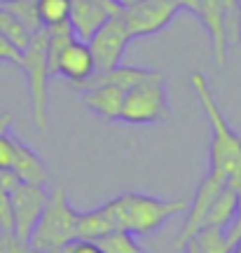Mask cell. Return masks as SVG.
<instances>
[{"instance_id": "obj_1", "label": "cell", "mask_w": 241, "mask_h": 253, "mask_svg": "<svg viewBox=\"0 0 241 253\" xmlns=\"http://www.w3.org/2000/svg\"><path fill=\"white\" fill-rule=\"evenodd\" d=\"M190 82L211 126V173L223 176L232 188L241 190V136L230 126L223 110L218 108V101L204 73L195 71Z\"/></svg>"}, {"instance_id": "obj_2", "label": "cell", "mask_w": 241, "mask_h": 253, "mask_svg": "<svg viewBox=\"0 0 241 253\" xmlns=\"http://www.w3.org/2000/svg\"><path fill=\"white\" fill-rule=\"evenodd\" d=\"M190 202L185 199H160L141 192H126L120 197H113L103 204L115 230L129 232V235H152L160 230L166 220L188 211Z\"/></svg>"}, {"instance_id": "obj_3", "label": "cell", "mask_w": 241, "mask_h": 253, "mask_svg": "<svg viewBox=\"0 0 241 253\" xmlns=\"http://www.w3.org/2000/svg\"><path fill=\"white\" fill-rule=\"evenodd\" d=\"M78 230V211L68 204L66 190L56 188L47 195L42 213L36 227L31 230L28 244L38 253H59L63 246L75 239Z\"/></svg>"}, {"instance_id": "obj_4", "label": "cell", "mask_w": 241, "mask_h": 253, "mask_svg": "<svg viewBox=\"0 0 241 253\" xmlns=\"http://www.w3.org/2000/svg\"><path fill=\"white\" fill-rule=\"evenodd\" d=\"M19 68L26 75L28 99H31V120L45 131L49 125V71H47V31L33 33L28 47L21 52Z\"/></svg>"}, {"instance_id": "obj_5", "label": "cell", "mask_w": 241, "mask_h": 253, "mask_svg": "<svg viewBox=\"0 0 241 253\" xmlns=\"http://www.w3.org/2000/svg\"><path fill=\"white\" fill-rule=\"evenodd\" d=\"M169 99H166V87L161 73H152L150 78L134 84L131 89L124 91L122 110L117 122L124 125H157L169 120Z\"/></svg>"}, {"instance_id": "obj_6", "label": "cell", "mask_w": 241, "mask_h": 253, "mask_svg": "<svg viewBox=\"0 0 241 253\" xmlns=\"http://www.w3.org/2000/svg\"><path fill=\"white\" fill-rule=\"evenodd\" d=\"M183 12L178 0H138L129 7H120L117 17L124 24L131 40L161 33Z\"/></svg>"}, {"instance_id": "obj_7", "label": "cell", "mask_w": 241, "mask_h": 253, "mask_svg": "<svg viewBox=\"0 0 241 253\" xmlns=\"http://www.w3.org/2000/svg\"><path fill=\"white\" fill-rule=\"evenodd\" d=\"M129 42H131V38L126 33L124 24L120 21V17L117 14L108 17L106 24L87 40L91 59H94V68H96L94 73L110 71V68H115L117 63H122Z\"/></svg>"}, {"instance_id": "obj_8", "label": "cell", "mask_w": 241, "mask_h": 253, "mask_svg": "<svg viewBox=\"0 0 241 253\" xmlns=\"http://www.w3.org/2000/svg\"><path fill=\"white\" fill-rule=\"evenodd\" d=\"M180 7L192 12L204 28L208 31L211 45H213V59L218 66L227 63V9L223 0H178Z\"/></svg>"}, {"instance_id": "obj_9", "label": "cell", "mask_w": 241, "mask_h": 253, "mask_svg": "<svg viewBox=\"0 0 241 253\" xmlns=\"http://www.w3.org/2000/svg\"><path fill=\"white\" fill-rule=\"evenodd\" d=\"M47 202L45 185H31V183H19L9 192V207H12V223H14V235L21 239L31 237V230L36 227L38 218L42 213V207Z\"/></svg>"}, {"instance_id": "obj_10", "label": "cell", "mask_w": 241, "mask_h": 253, "mask_svg": "<svg viewBox=\"0 0 241 253\" xmlns=\"http://www.w3.org/2000/svg\"><path fill=\"white\" fill-rule=\"evenodd\" d=\"M225 185H227V181H225L223 176L211 173V171H208V176H206L204 181L199 183V188H197V192H195V199L190 202V207H188V218H185L183 237H180L178 246H183L185 239L195 237L197 230L204 225V218H206V213H208V209H211L213 199L218 197V192H220Z\"/></svg>"}, {"instance_id": "obj_11", "label": "cell", "mask_w": 241, "mask_h": 253, "mask_svg": "<svg viewBox=\"0 0 241 253\" xmlns=\"http://www.w3.org/2000/svg\"><path fill=\"white\" fill-rule=\"evenodd\" d=\"M108 17H113V12L96 0H71L68 5V26L82 42H87L106 24Z\"/></svg>"}, {"instance_id": "obj_12", "label": "cell", "mask_w": 241, "mask_h": 253, "mask_svg": "<svg viewBox=\"0 0 241 253\" xmlns=\"http://www.w3.org/2000/svg\"><path fill=\"white\" fill-rule=\"evenodd\" d=\"M94 59H91L89 45L82 42L78 38H73L68 45L63 47L59 63H56V75H63L66 80H71L75 87L84 82L89 75H94Z\"/></svg>"}, {"instance_id": "obj_13", "label": "cell", "mask_w": 241, "mask_h": 253, "mask_svg": "<svg viewBox=\"0 0 241 253\" xmlns=\"http://www.w3.org/2000/svg\"><path fill=\"white\" fill-rule=\"evenodd\" d=\"M12 171L17 173V178L21 183H31V185H47V181H49V169H47L45 160L17 136H14Z\"/></svg>"}, {"instance_id": "obj_14", "label": "cell", "mask_w": 241, "mask_h": 253, "mask_svg": "<svg viewBox=\"0 0 241 253\" xmlns=\"http://www.w3.org/2000/svg\"><path fill=\"white\" fill-rule=\"evenodd\" d=\"M152 68H138V66H124V63H117L115 68L103 73H94L89 75L84 82L78 84V89H91V87H101V84H110V87H117V89H131L134 84L143 82L145 78L152 75Z\"/></svg>"}, {"instance_id": "obj_15", "label": "cell", "mask_w": 241, "mask_h": 253, "mask_svg": "<svg viewBox=\"0 0 241 253\" xmlns=\"http://www.w3.org/2000/svg\"><path fill=\"white\" fill-rule=\"evenodd\" d=\"M122 101H124V91L110 87V84L82 89V106L108 122H117L120 110H122Z\"/></svg>"}, {"instance_id": "obj_16", "label": "cell", "mask_w": 241, "mask_h": 253, "mask_svg": "<svg viewBox=\"0 0 241 253\" xmlns=\"http://www.w3.org/2000/svg\"><path fill=\"white\" fill-rule=\"evenodd\" d=\"M237 197H239V190L232 188V185L227 183V185L218 192V197L213 199V204L208 209L201 227L211 225V227H223V230L230 227L234 213H237Z\"/></svg>"}, {"instance_id": "obj_17", "label": "cell", "mask_w": 241, "mask_h": 253, "mask_svg": "<svg viewBox=\"0 0 241 253\" xmlns=\"http://www.w3.org/2000/svg\"><path fill=\"white\" fill-rule=\"evenodd\" d=\"M115 227L110 223L108 213L103 211V207L78 213V230H75V239H87V242H96L103 235L113 232Z\"/></svg>"}, {"instance_id": "obj_18", "label": "cell", "mask_w": 241, "mask_h": 253, "mask_svg": "<svg viewBox=\"0 0 241 253\" xmlns=\"http://www.w3.org/2000/svg\"><path fill=\"white\" fill-rule=\"evenodd\" d=\"M0 33L7 38L19 52H24L28 47V42H31V38H33V33H31L5 5H0Z\"/></svg>"}, {"instance_id": "obj_19", "label": "cell", "mask_w": 241, "mask_h": 253, "mask_svg": "<svg viewBox=\"0 0 241 253\" xmlns=\"http://www.w3.org/2000/svg\"><path fill=\"white\" fill-rule=\"evenodd\" d=\"M195 239L201 253H230L232 251V242L223 227H199L195 232Z\"/></svg>"}, {"instance_id": "obj_20", "label": "cell", "mask_w": 241, "mask_h": 253, "mask_svg": "<svg viewBox=\"0 0 241 253\" xmlns=\"http://www.w3.org/2000/svg\"><path fill=\"white\" fill-rule=\"evenodd\" d=\"M96 244L103 253H145L134 239V235L122 232V230H113L103 235L101 239H96Z\"/></svg>"}, {"instance_id": "obj_21", "label": "cell", "mask_w": 241, "mask_h": 253, "mask_svg": "<svg viewBox=\"0 0 241 253\" xmlns=\"http://www.w3.org/2000/svg\"><path fill=\"white\" fill-rule=\"evenodd\" d=\"M2 5H5L31 33H38V31L45 28L42 21H40V17H38V0H2Z\"/></svg>"}, {"instance_id": "obj_22", "label": "cell", "mask_w": 241, "mask_h": 253, "mask_svg": "<svg viewBox=\"0 0 241 253\" xmlns=\"http://www.w3.org/2000/svg\"><path fill=\"white\" fill-rule=\"evenodd\" d=\"M68 5L71 0H38V17L42 26L49 28L68 21Z\"/></svg>"}, {"instance_id": "obj_23", "label": "cell", "mask_w": 241, "mask_h": 253, "mask_svg": "<svg viewBox=\"0 0 241 253\" xmlns=\"http://www.w3.org/2000/svg\"><path fill=\"white\" fill-rule=\"evenodd\" d=\"M0 253H38L28 239H21L14 232H0Z\"/></svg>"}, {"instance_id": "obj_24", "label": "cell", "mask_w": 241, "mask_h": 253, "mask_svg": "<svg viewBox=\"0 0 241 253\" xmlns=\"http://www.w3.org/2000/svg\"><path fill=\"white\" fill-rule=\"evenodd\" d=\"M14 162V134H0V169H12Z\"/></svg>"}, {"instance_id": "obj_25", "label": "cell", "mask_w": 241, "mask_h": 253, "mask_svg": "<svg viewBox=\"0 0 241 253\" xmlns=\"http://www.w3.org/2000/svg\"><path fill=\"white\" fill-rule=\"evenodd\" d=\"M0 232H14L12 207H9V192L5 188H0Z\"/></svg>"}, {"instance_id": "obj_26", "label": "cell", "mask_w": 241, "mask_h": 253, "mask_svg": "<svg viewBox=\"0 0 241 253\" xmlns=\"http://www.w3.org/2000/svg\"><path fill=\"white\" fill-rule=\"evenodd\" d=\"M0 61L12 63V66H19V61H21V52H19L17 47L12 45L2 33H0Z\"/></svg>"}, {"instance_id": "obj_27", "label": "cell", "mask_w": 241, "mask_h": 253, "mask_svg": "<svg viewBox=\"0 0 241 253\" xmlns=\"http://www.w3.org/2000/svg\"><path fill=\"white\" fill-rule=\"evenodd\" d=\"M59 253H103L98 249L96 242H87V239H73L63 246Z\"/></svg>"}, {"instance_id": "obj_28", "label": "cell", "mask_w": 241, "mask_h": 253, "mask_svg": "<svg viewBox=\"0 0 241 253\" xmlns=\"http://www.w3.org/2000/svg\"><path fill=\"white\" fill-rule=\"evenodd\" d=\"M239 232H241V190H239V197H237V213H234L232 223H230V230H227V237H230L232 244H234V239H237Z\"/></svg>"}, {"instance_id": "obj_29", "label": "cell", "mask_w": 241, "mask_h": 253, "mask_svg": "<svg viewBox=\"0 0 241 253\" xmlns=\"http://www.w3.org/2000/svg\"><path fill=\"white\" fill-rule=\"evenodd\" d=\"M12 122H14V115H12V113H7V110H0V134L9 131Z\"/></svg>"}, {"instance_id": "obj_30", "label": "cell", "mask_w": 241, "mask_h": 253, "mask_svg": "<svg viewBox=\"0 0 241 253\" xmlns=\"http://www.w3.org/2000/svg\"><path fill=\"white\" fill-rule=\"evenodd\" d=\"M180 249H183V253H201V249H199V244H197V239H195V237H190V239H185Z\"/></svg>"}, {"instance_id": "obj_31", "label": "cell", "mask_w": 241, "mask_h": 253, "mask_svg": "<svg viewBox=\"0 0 241 253\" xmlns=\"http://www.w3.org/2000/svg\"><path fill=\"white\" fill-rule=\"evenodd\" d=\"M96 2H101V5H106V7L110 9L113 14H117V12H120V7H117V5L113 2V0H96Z\"/></svg>"}, {"instance_id": "obj_32", "label": "cell", "mask_w": 241, "mask_h": 253, "mask_svg": "<svg viewBox=\"0 0 241 253\" xmlns=\"http://www.w3.org/2000/svg\"><path fill=\"white\" fill-rule=\"evenodd\" d=\"M117 7H129V5H134V2H138V0H113Z\"/></svg>"}, {"instance_id": "obj_33", "label": "cell", "mask_w": 241, "mask_h": 253, "mask_svg": "<svg viewBox=\"0 0 241 253\" xmlns=\"http://www.w3.org/2000/svg\"><path fill=\"white\" fill-rule=\"evenodd\" d=\"M230 253H241V246H232V251Z\"/></svg>"}]
</instances>
